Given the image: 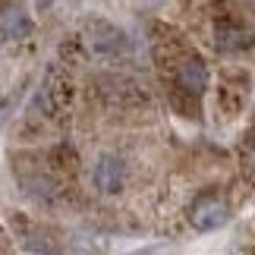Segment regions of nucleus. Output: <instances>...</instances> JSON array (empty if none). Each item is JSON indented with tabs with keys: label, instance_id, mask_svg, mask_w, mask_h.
Segmentation results:
<instances>
[{
	"label": "nucleus",
	"instance_id": "5",
	"mask_svg": "<svg viewBox=\"0 0 255 255\" xmlns=\"http://www.w3.org/2000/svg\"><path fill=\"white\" fill-rule=\"evenodd\" d=\"M214 41H218L221 51H237V47L246 44V28L233 25V22H221L214 28Z\"/></svg>",
	"mask_w": 255,
	"mask_h": 255
},
{
	"label": "nucleus",
	"instance_id": "8",
	"mask_svg": "<svg viewBox=\"0 0 255 255\" xmlns=\"http://www.w3.org/2000/svg\"><path fill=\"white\" fill-rule=\"evenodd\" d=\"M54 3H57V0H35V6H38V9H51Z\"/></svg>",
	"mask_w": 255,
	"mask_h": 255
},
{
	"label": "nucleus",
	"instance_id": "7",
	"mask_svg": "<svg viewBox=\"0 0 255 255\" xmlns=\"http://www.w3.org/2000/svg\"><path fill=\"white\" fill-rule=\"evenodd\" d=\"M164 3V0H135V6H142V9H158Z\"/></svg>",
	"mask_w": 255,
	"mask_h": 255
},
{
	"label": "nucleus",
	"instance_id": "3",
	"mask_svg": "<svg viewBox=\"0 0 255 255\" xmlns=\"http://www.w3.org/2000/svg\"><path fill=\"white\" fill-rule=\"evenodd\" d=\"M176 82H180L183 92H195V95H202L205 88H208V66L192 57V60L180 63V70H176Z\"/></svg>",
	"mask_w": 255,
	"mask_h": 255
},
{
	"label": "nucleus",
	"instance_id": "6",
	"mask_svg": "<svg viewBox=\"0 0 255 255\" xmlns=\"http://www.w3.org/2000/svg\"><path fill=\"white\" fill-rule=\"evenodd\" d=\"M0 32L6 38H25L32 32V22H28L25 13H19V9H9V13L0 16Z\"/></svg>",
	"mask_w": 255,
	"mask_h": 255
},
{
	"label": "nucleus",
	"instance_id": "4",
	"mask_svg": "<svg viewBox=\"0 0 255 255\" xmlns=\"http://www.w3.org/2000/svg\"><path fill=\"white\" fill-rule=\"evenodd\" d=\"M63 255H107V243L98 237H88V233H73L66 240Z\"/></svg>",
	"mask_w": 255,
	"mask_h": 255
},
{
	"label": "nucleus",
	"instance_id": "1",
	"mask_svg": "<svg viewBox=\"0 0 255 255\" xmlns=\"http://www.w3.org/2000/svg\"><path fill=\"white\" fill-rule=\"evenodd\" d=\"M227 221H230L227 202H224V199H214V195H205V199H199V202L192 205V211H189V224H192L199 233H211V230L224 227Z\"/></svg>",
	"mask_w": 255,
	"mask_h": 255
},
{
	"label": "nucleus",
	"instance_id": "2",
	"mask_svg": "<svg viewBox=\"0 0 255 255\" xmlns=\"http://www.w3.org/2000/svg\"><path fill=\"white\" fill-rule=\"evenodd\" d=\"M92 180H95V186H98L104 195L120 192V186H123V164H120V158H114V154H104V158H98Z\"/></svg>",
	"mask_w": 255,
	"mask_h": 255
}]
</instances>
